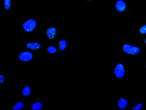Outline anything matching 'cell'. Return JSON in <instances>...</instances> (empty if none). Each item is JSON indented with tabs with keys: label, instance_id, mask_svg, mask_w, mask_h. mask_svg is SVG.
I'll return each instance as SVG.
<instances>
[{
	"label": "cell",
	"instance_id": "6da1fadb",
	"mask_svg": "<svg viewBox=\"0 0 146 110\" xmlns=\"http://www.w3.org/2000/svg\"><path fill=\"white\" fill-rule=\"evenodd\" d=\"M41 24L37 17H27L21 21V31L23 34H34L40 30Z\"/></svg>",
	"mask_w": 146,
	"mask_h": 110
},
{
	"label": "cell",
	"instance_id": "7a4b0ae2",
	"mask_svg": "<svg viewBox=\"0 0 146 110\" xmlns=\"http://www.w3.org/2000/svg\"><path fill=\"white\" fill-rule=\"evenodd\" d=\"M113 10L117 13L132 17L136 11L132 5L124 0H116L113 5Z\"/></svg>",
	"mask_w": 146,
	"mask_h": 110
},
{
	"label": "cell",
	"instance_id": "3957f363",
	"mask_svg": "<svg viewBox=\"0 0 146 110\" xmlns=\"http://www.w3.org/2000/svg\"><path fill=\"white\" fill-rule=\"evenodd\" d=\"M142 45L132 44L126 39L120 42V51L125 54L131 55H139L142 53Z\"/></svg>",
	"mask_w": 146,
	"mask_h": 110
},
{
	"label": "cell",
	"instance_id": "277c9868",
	"mask_svg": "<svg viewBox=\"0 0 146 110\" xmlns=\"http://www.w3.org/2000/svg\"><path fill=\"white\" fill-rule=\"evenodd\" d=\"M42 56L39 55L38 51L27 50L17 53V60L20 62H31L37 59H41Z\"/></svg>",
	"mask_w": 146,
	"mask_h": 110
},
{
	"label": "cell",
	"instance_id": "5b68a950",
	"mask_svg": "<svg viewBox=\"0 0 146 110\" xmlns=\"http://www.w3.org/2000/svg\"><path fill=\"white\" fill-rule=\"evenodd\" d=\"M127 64L123 60L119 59L114 65L113 75L117 79H123L126 75Z\"/></svg>",
	"mask_w": 146,
	"mask_h": 110
},
{
	"label": "cell",
	"instance_id": "8992f818",
	"mask_svg": "<svg viewBox=\"0 0 146 110\" xmlns=\"http://www.w3.org/2000/svg\"><path fill=\"white\" fill-rule=\"evenodd\" d=\"M62 34L60 29L54 25L48 24L47 27H45V37L49 41H54Z\"/></svg>",
	"mask_w": 146,
	"mask_h": 110
},
{
	"label": "cell",
	"instance_id": "52a82bcc",
	"mask_svg": "<svg viewBox=\"0 0 146 110\" xmlns=\"http://www.w3.org/2000/svg\"><path fill=\"white\" fill-rule=\"evenodd\" d=\"M44 41H38L35 40L32 41H25L24 47L27 50L34 51H41L42 49L44 48L43 44Z\"/></svg>",
	"mask_w": 146,
	"mask_h": 110
},
{
	"label": "cell",
	"instance_id": "ba28073f",
	"mask_svg": "<svg viewBox=\"0 0 146 110\" xmlns=\"http://www.w3.org/2000/svg\"><path fill=\"white\" fill-rule=\"evenodd\" d=\"M60 53H65L69 47V41L67 38H59L58 42L56 44Z\"/></svg>",
	"mask_w": 146,
	"mask_h": 110
},
{
	"label": "cell",
	"instance_id": "9c48e42d",
	"mask_svg": "<svg viewBox=\"0 0 146 110\" xmlns=\"http://www.w3.org/2000/svg\"><path fill=\"white\" fill-rule=\"evenodd\" d=\"M44 48L45 51V54L46 55H57L60 53L56 44L45 45L44 46Z\"/></svg>",
	"mask_w": 146,
	"mask_h": 110
},
{
	"label": "cell",
	"instance_id": "30bf717a",
	"mask_svg": "<svg viewBox=\"0 0 146 110\" xmlns=\"http://www.w3.org/2000/svg\"><path fill=\"white\" fill-rule=\"evenodd\" d=\"M127 99L124 96H119L117 100V109L125 110L126 109L128 105Z\"/></svg>",
	"mask_w": 146,
	"mask_h": 110
},
{
	"label": "cell",
	"instance_id": "8fae6325",
	"mask_svg": "<svg viewBox=\"0 0 146 110\" xmlns=\"http://www.w3.org/2000/svg\"><path fill=\"white\" fill-rule=\"evenodd\" d=\"M44 107V104L42 102L41 98L39 96H36L33 102L31 104L32 110H40Z\"/></svg>",
	"mask_w": 146,
	"mask_h": 110
},
{
	"label": "cell",
	"instance_id": "7c38bea8",
	"mask_svg": "<svg viewBox=\"0 0 146 110\" xmlns=\"http://www.w3.org/2000/svg\"><path fill=\"white\" fill-rule=\"evenodd\" d=\"M31 86L27 84L21 87V94L22 96H31Z\"/></svg>",
	"mask_w": 146,
	"mask_h": 110
},
{
	"label": "cell",
	"instance_id": "4fadbf2b",
	"mask_svg": "<svg viewBox=\"0 0 146 110\" xmlns=\"http://www.w3.org/2000/svg\"><path fill=\"white\" fill-rule=\"evenodd\" d=\"M24 102L23 100H19L15 101L10 106L11 110H23Z\"/></svg>",
	"mask_w": 146,
	"mask_h": 110
},
{
	"label": "cell",
	"instance_id": "5bb4252c",
	"mask_svg": "<svg viewBox=\"0 0 146 110\" xmlns=\"http://www.w3.org/2000/svg\"><path fill=\"white\" fill-rule=\"evenodd\" d=\"M3 9L4 11L8 13L11 10L13 3L12 0H3Z\"/></svg>",
	"mask_w": 146,
	"mask_h": 110
},
{
	"label": "cell",
	"instance_id": "9a60e30c",
	"mask_svg": "<svg viewBox=\"0 0 146 110\" xmlns=\"http://www.w3.org/2000/svg\"><path fill=\"white\" fill-rule=\"evenodd\" d=\"M137 33L142 36L146 35V23L142 24L138 28Z\"/></svg>",
	"mask_w": 146,
	"mask_h": 110
},
{
	"label": "cell",
	"instance_id": "2e32d148",
	"mask_svg": "<svg viewBox=\"0 0 146 110\" xmlns=\"http://www.w3.org/2000/svg\"><path fill=\"white\" fill-rule=\"evenodd\" d=\"M144 104L143 103L138 102L135 103L134 105L130 108L131 110H142L144 109Z\"/></svg>",
	"mask_w": 146,
	"mask_h": 110
},
{
	"label": "cell",
	"instance_id": "e0dca14e",
	"mask_svg": "<svg viewBox=\"0 0 146 110\" xmlns=\"http://www.w3.org/2000/svg\"><path fill=\"white\" fill-rule=\"evenodd\" d=\"M0 85L2 86L5 83L7 82V79L6 76L2 72H0Z\"/></svg>",
	"mask_w": 146,
	"mask_h": 110
},
{
	"label": "cell",
	"instance_id": "ac0fdd59",
	"mask_svg": "<svg viewBox=\"0 0 146 110\" xmlns=\"http://www.w3.org/2000/svg\"><path fill=\"white\" fill-rule=\"evenodd\" d=\"M86 3H94L97 0H84Z\"/></svg>",
	"mask_w": 146,
	"mask_h": 110
},
{
	"label": "cell",
	"instance_id": "d6986e66",
	"mask_svg": "<svg viewBox=\"0 0 146 110\" xmlns=\"http://www.w3.org/2000/svg\"><path fill=\"white\" fill-rule=\"evenodd\" d=\"M144 43L145 45L146 46V35L145 36L144 39Z\"/></svg>",
	"mask_w": 146,
	"mask_h": 110
},
{
	"label": "cell",
	"instance_id": "ffe728a7",
	"mask_svg": "<svg viewBox=\"0 0 146 110\" xmlns=\"http://www.w3.org/2000/svg\"><path fill=\"white\" fill-rule=\"evenodd\" d=\"M144 67L145 69L146 70V59L144 61Z\"/></svg>",
	"mask_w": 146,
	"mask_h": 110
}]
</instances>
